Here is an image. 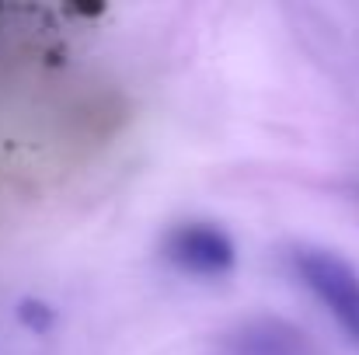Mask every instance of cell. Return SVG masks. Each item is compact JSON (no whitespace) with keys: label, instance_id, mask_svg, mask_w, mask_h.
Returning <instances> with one entry per match:
<instances>
[{"label":"cell","instance_id":"cell-1","mask_svg":"<svg viewBox=\"0 0 359 355\" xmlns=\"http://www.w3.org/2000/svg\"><path fill=\"white\" fill-rule=\"evenodd\" d=\"M293 268L304 286L332 310V317L346 328V335L359 342V275L349 261L321 247H300L293 254Z\"/></svg>","mask_w":359,"mask_h":355},{"label":"cell","instance_id":"cell-2","mask_svg":"<svg viewBox=\"0 0 359 355\" xmlns=\"http://www.w3.org/2000/svg\"><path fill=\"white\" fill-rule=\"evenodd\" d=\"M164 254L182 272L203 275V279H220L234 268V240L217 223H206V220L178 223L164 237Z\"/></svg>","mask_w":359,"mask_h":355},{"label":"cell","instance_id":"cell-3","mask_svg":"<svg viewBox=\"0 0 359 355\" xmlns=\"http://www.w3.org/2000/svg\"><path fill=\"white\" fill-rule=\"evenodd\" d=\"M231 355H314L304 331L283 321H258L241 328L231 342Z\"/></svg>","mask_w":359,"mask_h":355}]
</instances>
